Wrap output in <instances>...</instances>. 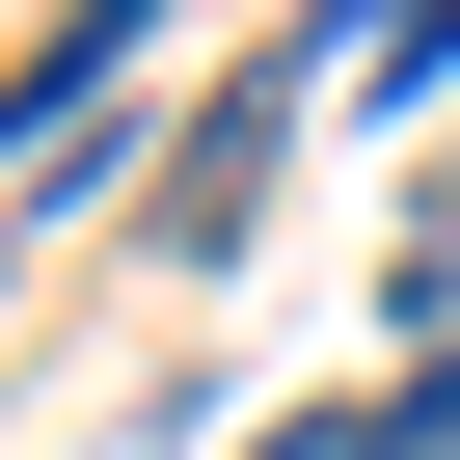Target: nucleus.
Segmentation results:
<instances>
[{
  "label": "nucleus",
  "mask_w": 460,
  "mask_h": 460,
  "mask_svg": "<svg viewBox=\"0 0 460 460\" xmlns=\"http://www.w3.org/2000/svg\"><path fill=\"white\" fill-rule=\"evenodd\" d=\"M244 190H271V109H217V136H163L136 244H163V271H244Z\"/></svg>",
  "instance_id": "obj_1"
}]
</instances>
